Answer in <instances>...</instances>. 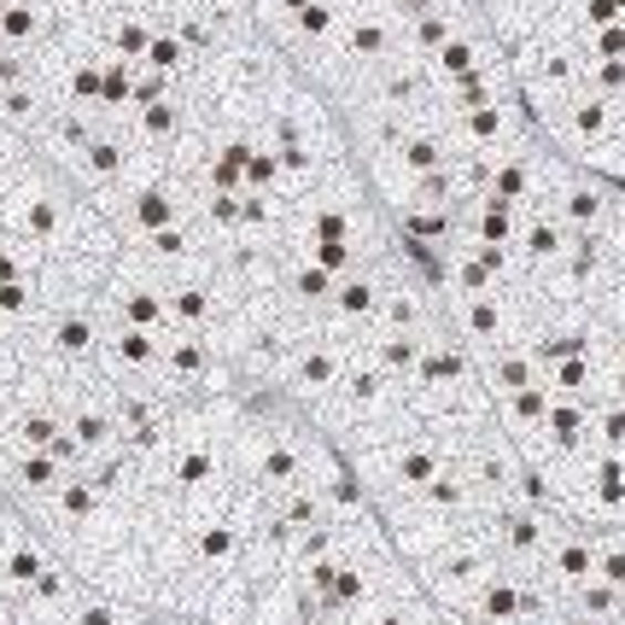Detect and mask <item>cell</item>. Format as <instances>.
Instances as JSON below:
<instances>
[{
	"instance_id": "4",
	"label": "cell",
	"mask_w": 625,
	"mask_h": 625,
	"mask_svg": "<svg viewBox=\"0 0 625 625\" xmlns=\"http://www.w3.org/2000/svg\"><path fill=\"white\" fill-rule=\"evenodd\" d=\"M596 579V527L573 520L561 509V527H555V544H550V561H544V591L555 602H567L573 591H585Z\"/></svg>"
},
{
	"instance_id": "13",
	"label": "cell",
	"mask_w": 625,
	"mask_h": 625,
	"mask_svg": "<svg viewBox=\"0 0 625 625\" xmlns=\"http://www.w3.org/2000/svg\"><path fill=\"white\" fill-rule=\"evenodd\" d=\"M585 59H625V24H608V30H585Z\"/></svg>"
},
{
	"instance_id": "10",
	"label": "cell",
	"mask_w": 625,
	"mask_h": 625,
	"mask_svg": "<svg viewBox=\"0 0 625 625\" xmlns=\"http://www.w3.org/2000/svg\"><path fill=\"white\" fill-rule=\"evenodd\" d=\"M281 293L293 299L299 310H327V304H333V293H340V281H333L322 263L299 258V263H281Z\"/></svg>"
},
{
	"instance_id": "6",
	"label": "cell",
	"mask_w": 625,
	"mask_h": 625,
	"mask_svg": "<svg viewBox=\"0 0 625 625\" xmlns=\"http://www.w3.org/2000/svg\"><path fill=\"white\" fill-rule=\"evenodd\" d=\"M222 316H235V310H228L217 275L170 281V333H211Z\"/></svg>"
},
{
	"instance_id": "3",
	"label": "cell",
	"mask_w": 625,
	"mask_h": 625,
	"mask_svg": "<svg viewBox=\"0 0 625 625\" xmlns=\"http://www.w3.org/2000/svg\"><path fill=\"white\" fill-rule=\"evenodd\" d=\"M41 351H53L59 363H65L71 374H94L100 357H106V316H100L94 299L82 304H59L48 310V322H41Z\"/></svg>"
},
{
	"instance_id": "9",
	"label": "cell",
	"mask_w": 625,
	"mask_h": 625,
	"mask_svg": "<svg viewBox=\"0 0 625 625\" xmlns=\"http://www.w3.org/2000/svg\"><path fill=\"white\" fill-rule=\"evenodd\" d=\"M527 596L532 585L527 579H514V573H497L486 591H479L473 602V619H486V625H520V614H527Z\"/></svg>"
},
{
	"instance_id": "2",
	"label": "cell",
	"mask_w": 625,
	"mask_h": 625,
	"mask_svg": "<svg viewBox=\"0 0 625 625\" xmlns=\"http://www.w3.org/2000/svg\"><path fill=\"white\" fill-rule=\"evenodd\" d=\"M351 351H357V345H340V340H299V345L275 363V374H269L263 386L275 392L287 409L310 415V409H322L333 392H340Z\"/></svg>"
},
{
	"instance_id": "1",
	"label": "cell",
	"mask_w": 625,
	"mask_h": 625,
	"mask_svg": "<svg viewBox=\"0 0 625 625\" xmlns=\"http://www.w3.org/2000/svg\"><path fill=\"white\" fill-rule=\"evenodd\" d=\"M497 573H503V555H497L491 532H468V538H456L450 550L415 561V585L427 591V602L439 614H473L479 591H486Z\"/></svg>"
},
{
	"instance_id": "5",
	"label": "cell",
	"mask_w": 625,
	"mask_h": 625,
	"mask_svg": "<svg viewBox=\"0 0 625 625\" xmlns=\"http://www.w3.org/2000/svg\"><path fill=\"white\" fill-rule=\"evenodd\" d=\"M65 479H71V468L59 462V456H48V450H18V456H7V462H0V491H7L18 509L48 503V497L65 486Z\"/></svg>"
},
{
	"instance_id": "8",
	"label": "cell",
	"mask_w": 625,
	"mask_h": 625,
	"mask_svg": "<svg viewBox=\"0 0 625 625\" xmlns=\"http://www.w3.org/2000/svg\"><path fill=\"white\" fill-rule=\"evenodd\" d=\"M427 345H433V333H368L357 351L386 374V381H398V386L409 392L415 368H421V357H427Z\"/></svg>"
},
{
	"instance_id": "11",
	"label": "cell",
	"mask_w": 625,
	"mask_h": 625,
	"mask_svg": "<svg viewBox=\"0 0 625 625\" xmlns=\"http://www.w3.org/2000/svg\"><path fill=\"white\" fill-rule=\"evenodd\" d=\"M544 381L555 398H579V404H596L602 398V374H596V357L585 351V357H567V363H550Z\"/></svg>"
},
{
	"instance_id": "12",
	"label": "cell",
	"mask_w": 625,
	"mask_h": 625,
	"mask_svg": "<svg viewBox=\"0 0 625 625\" xmlns=\"http://www.w3.org/2000/svg\"><path fill=\"white\" fill-rule=\"evenodd\" d=\"M140 65H147V71H164V76H187V65H194V53H187L181 48V35L170 30V24H164L158 35H153V48H147V59H140Z\"/></svg>"
},
{
	"instance_id": "7",
	"label": "cell",
	"mask_w": 625,
	"mask_h": 625,
	"mask_svg": "<svg viewBox=\"0 0 625 625\" xmlns=\"http://www.w3.org/2000/svg\"><path fill=\"white\" fill-rule=\"evenodd\" d=\"M514 252L527 258L532 275H550V269H561V263H567V252H573V228L561 222L555 211H527Z\"/></svg>"
}]
</instances>
